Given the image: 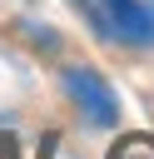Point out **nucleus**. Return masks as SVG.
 I'll list each match as a JSON object with an SVG mask.
<instances>
[{
	"label": "nucleus",
	"instance_id": "3",
	"mask_svg": "<svg viewBox=\"0 0 154 159\" xmlns=\"http://www.w3.org/2000/svg\"><path fill=\"white\" fill-rule=\"evenodd\" d=\"M114 159H154V139L149 134H129L114 144Z\"/></svg>",
	"mask_w": 154,
	"mask_h": 159
},
{
	"label": "nucleus",
	"instance_id": "1",
	"mask_svg": "<svg viewBox=\"0 0 154 159\" xmlns=\"http://www.w3.org/2000/svg\"><path fill=\"white\" fill-rule=\"evenodd\" d=\"M79 10L114 45H154V5L144 0H79Z\"/></svg>",
	"mask_w": 154,
	"mask_h": 159
},
{
	"label": "nucleus",
	"instance_id": "2",
	"mask_svg": "<svg viewBox=\"0 0 154 159\" xmlns=\"http://www.w3.org/2000/svg\"><path fill=\"white\" fill-rule=\"evenodd\" d=\"M60 84H65L70 104H75L94 129H114V124H119V99H114V89L104 84L99 70H89V65H70V70L60 75Z\"/></svg>",
	"mask_w": 154,
	"mask_h": 159
}]
</instances>
